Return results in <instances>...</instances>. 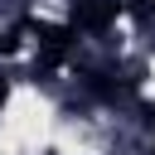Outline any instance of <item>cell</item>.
<instances>
[{"mask_svg":"<svg viewBox=\"0 0 155 155\" xmlns=\"http://www.w3.org/2000/svg\"><path fill=\"white\" fill-rule=\"evenodd\" d=\"M29 34H34V44H39V63H34V78H48L53 68H63V63L78 53V29H73V24L29 19Z\"/></svg>","mask_w":155,"mask_h":155,"instance_id":"obj_1","label":"cell"},{"mask_svg":"<svg viewBox=\"0 0 155 155\" xmlns=\"http://www.w3.org/2000/svg\"><path fill=\"white\" fill-rule=\"evenodd\" d=\"M126 15V0H68V24L78 34H111V24Z\"/></svg>","mask_w":155,"mask_h":155,"instance_id":"obj_2","label":"cell"},{"mask_svg":"<svg viewBox=\"0 0 155 155\" xmlns=\"http://www.w3.org/2000/svg\"><path fill=\"white\" fill-rule=\"evenodd\" d=\"M24 34H29V15L15 19V24H5V29H0V58H10V53L24 44Z\"/></svg>","mask_w":155,"mask_h":155,"instance_id":"obj_3","label":"cell"},{"mask_svg":"<svg viewBox=\"0 0 155 155\" xmlns=\"http://www.w3.org/2000/svg\"><path fill=\"white\" fill-rule=\"evenodd\" d=\"M126 15H131V19L140 24V34H145V39L155 44V0H140V5H131Z\"/></svg>","mask_w":155,"mask_h":155,"instance_id":"obj_4","label":"cell"},{"mask_svg":"<svg viewBox=\"0 0 155 155\" xmlns=\"http://www.w3.org/2000/svg\"><path fill=\"white\" fill-rule=\"evenodd\" d=\"M5 102H10V78L0 73V107H5Z\"/></svg>","mask_w":155,"mask_h":155,"instance_id":"obj_5","label":"cell"},{"mask_svg":"<svg viewBox=\"0 0 155 155\" xmlns=\"http://www.w3.org/2000/svg\"><path fill=\"white\" fill-rule=\"evenodd\" d=\"M131 5H140V0H126V10H131Z\"/></svg>","mask_w":155,"mask_h":155,"instance_id":"obj_6","label":"cell"}]
</instances>
